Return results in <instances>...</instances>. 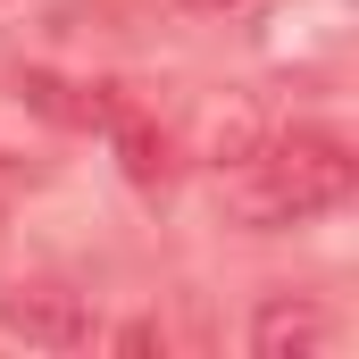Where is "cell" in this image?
Segmentation results:
<instances>
[{
    "label": "cell",
    "mask_w": 359,
    "mask_h": 359,
    "mask_svg": "<svg viewBox=\"0 0 359 359\" xmlns=\"http://www.w3.org/2000/svg\"><path fill=\"white\" fill-rule=\"evenodd\" d=\"M201 8H234V0H201Z\"/></svg>",
    "instance_id": "cell-5"
},
{
    "label": "cell",
    "mask_w": 359,
    "mask_h": 359,
    "mask_svg": "<svg viewBox=\"0 0 359 359\" xmlns=\"http://www.w3.org/2000/svg\"><path fill=\"white\" fill-rule=\"evenodd\" d=\"M100 117H109V142H117V159H126L134 184H159V176H168V134H159L134 100H109Z\"/></svg>",
    "instance_id": "cell-3"
},
{
    "label": "cell",
    "mask_w": 359,
    "mask_h": 359,
    "mask_svg": "<svg viewBox=\"0 0 359 359\" xmlns=\"http://www.w3.org/2000/svg\"><path fill=\"white\" fill-rule=\"evenodd\" d=\"M217 201L234 226H301L334 201H351V151L334 134H284L259 142L251 159H234V176H217Z\"/></svg>",
    "instance_id": "cell-1"
},
{
    "label": "cell",
    "mask_w": 359,
    "mask_h": 359,
    "mask_svg": "<svg viewBox=\"0 0 359 359\" xmlns=\"http://www.w3.org/2000/svg\"><path fill=\"white\" fill-rule=\"evenodd\" d=\"M0 326L25 334V343H42V351H76V343L92 334V326H84V301H76V292H50V284L0 292Z\"/></svg>",
    "instance_id": "cell-2"
},
{
    "label": "cell",
    "mask_w": 359,
    "mask_h": 359,
    "mask_svg": "<svg viewBox=\"0 0 359 359\" xmlns=\"http://www.w3.org/2000/svg\"><path fill=\"white\" fill-rule=\"evenodd\" d=\"M318 343H326V318H318V309H301V301H268V309H259V326H251V351H259V359L318 351Z\"/></svg>",
    "instance_id": "cell-4"
}]
</instances>
